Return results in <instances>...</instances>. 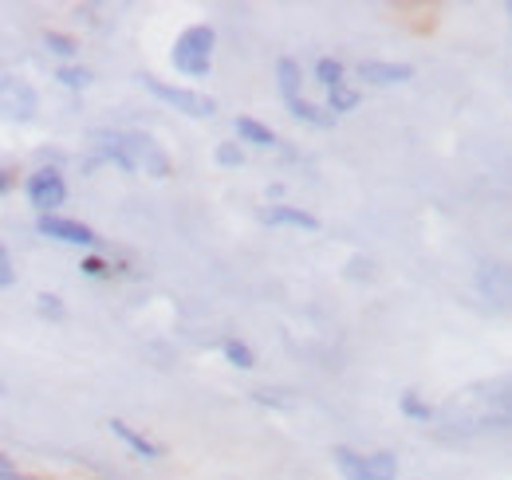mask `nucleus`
Segmentation results:
<instances>
[{"label": "nucleus", "instance_id": "nucleus-1", "mask_svg": "<svg viewBox=\"0 0 512 480\" xmlns=\"http://www.w3.org/2000/svg\"><path fill=\"white\" fill-rule=\"evenodd\" d=\"M213 52H217V28L213 24H190L174 48H170V63L178 67V75L186 79H209L213 71Z\"/></svg>", "mask_w": 512, "mask_h": 480}, {"label": "nucleus", "instance_id": "nucleus-2", "mask_svg": "<svg viewBox=\"0 0 512 480\" xmlns=\"http://www.w3.org/2000/svg\"><path fill=\"white\" fill-rule=\"evenodd\" d=\"M331 461L335 469L343 473V480H398L402 465H398V453L379 449V453H359L351 445H335L331 449Z\"/></svg>", "mask_w": 512, "mask_h": 480}, {"label": "nucleus", "instance_id": "nucleus-3", "mask_svg": "<svg viewBox=\"0 0 512 480\" xmlns=\"http://www.w3.org/2000/svg\"><path fill=\"white\" fill-rule=\"evenodd\" d=\"M138 83H142V91H150L158 103H166V107H174V111H182V115H190V119H213V115H217V99L205 95V91L166 83V79H158V75H138Z\"/></svg>", "mask_w": 512, "mask_h": 480}, {"label": "nucleus", "instance_id": "nucleus-4", "mask_svg": "<svg viewBox=\"0 0 512 480\" xmlns=\"http://www.w3.org/2000/svg\"><path fill=\"white\" fill-rule=\"evenodd\" d=\"M24 197L28 205L36 209V217H52L67 205V178L64 170H52V166H36L28 178H24Z\"/></svg>", "mask_w": 512, "mask_h": 480}, {"label": "nucleus", "instance_id": "nucleus-5", "mask_svg": "<svg viewBox=\"0 0 512 480\" xmlns=\"http://www.w3.org/2000/svg\"><path fill=\"white\" fill-rule=\"evenodd\" d=\"M119 138L127 146L134 170H146L150 178H170L174 174V162H170V154L162 150V142L154 134H146V130H119Z\"/></svg>", "mask_w": 512, "mask_h": 480}, {"label": "nucleus", "instance_id": "nucleus-6", "mask_svg": "<svg viewBox=\"0 0 512 480\" xmlns=\"http://www.w3.org/2000/svg\"><path fill=\"white\" fill-rule=\"evenodd\" d=\"M36 233L48 240H60V244H71V248H83V252H99V244H103V237L91 225H83L75 217H64V213L36 217Z\"/></svg>", "mask_w": 512, "mask_h": 480}, {"label": "nucleus", "instance_id": "nucleus-7", "mask_svg": "<svg viewBox=\"0 0 512 480\" xmlns=\"http://www.w3.org/2000/svg\"><path fill=\"white\" fill-rule=\"evenodd\" d=\"M40 111V95L32 83L24 79H12V75H0V115L8 122H32Z\"/></svg>", "mask_w": 512, "mask_h": 480}, {"label": "nucleus", "instance_id": "nucleus-8", "mask_svg": "<svg viewBox=\"0 0 512 480\" xmlns=\"http://www.w3.org/2000/svg\"><path fill=\"white\" fill-rule=\"evenodd\" d=\"M256 217H260V225H268V229L320 233V217H316V213H308V209H300V205H284V201H276V205H264Z\"/></svg>", "mask_w": 512, "mask_h": 480}, {"label": "nucleus", "instance_id": "nucleus-9", "mask_svg": "<svg viewBox=\"0 0 512 480\" xmlns=\"http://www.w3.org/2000/svg\"><path fill=\"white\" fill-rule=\"evenodd\" d=\"M355 75L367 83V87H402L414 79V67L410 63H394V60H363L355 63Z\"/></svg>", "mask_w": 512, "mask_h": 480}, {"label": "nucleus", "instance_id": "nucleus-10", "mask_svg": "<svg viewBox=\"0 0 512 480\" xmlns=\"http://www.w3.org/2000/svg\"><path fill=\"white\" fill-rule=\"evenodd\" d=\"M91 154L103 162V166H115L119 174H138L134 170V162H130L127 146H123V138H119V130H91Z\"/></svg>", "mask_w": 512, "mask_h": 480}, {"label": "nucleus", "instance_id": "nucleus-11", "mask_svg": "<svg viewBox=\"0 0 512 480\" xmlns=\"http://www.w3.org/2000/svg\"><path fill=\"white\" fill-rule=\"evenodd\" d=\"M107 429H111V433H115V437H119V441L127 445L134 457H142V461H162V457H166V449H162L158 441H150V437H146L142 429H134L130 421L111 418V421H107Z\"/></svg>", "mask_w": 512, "mask_h": 480}, {"label": "nucleus", "instance_id": "nucleus-12", "mask_svg": "<svg viewBox=\"0 0 512 480\" xmlns=\"http://www.w3.org/2000/svg\"><path fill=\"white\" fill-rule=\"evenodd\" d=\"M477 292H481L489 303L497 300L501 307H505V300H509V268H505L501 260H497V264L485 260V264L477 268Z\"/></svg>", "mask_w": 512, "mask_h": 480}, {"label": "nucleus", "instance_id": "nucleus-13", "mask_svg": "<svg viewBox=\"0 0 512 480\" xmlns=\"http://www.w3.org/2000/svg\"><path fill=\"white\" fill-rule=\"evenodd\" d=\"M233 130H237V142H241V146H253V150H276V146H280L276 130L264 126L260 119H253V115H237V119H233Z\"/></svg>", "mask_w": 512, "mask_h": 480}, {"label": "nucleus", "instance_id": "nucleus-14", "mask_svg": "<svg viewBox=\"0 0 512 480\" xmlns=\"http://www.w3.org/2000/svg\"><path fill=\"white\" fill-rule=\"evenodd\" d=\"M276 87H280V99H284V103L304 99V67L292 60V56L276 60Z\"/></svg>", "mask_w": 512, "mask_h": 480}, {"label": "nucleus", "instance_id": "nucleus-15", "mask_svg": "<svg viewBox=\"0 0 512 480\" xmlns=\"http://www.w3.org/2000/svg\"><path fill=\"white\" fill-rule=\"evenodd\" d=\"M79 276H83V280H95V284H107V280L123 276V264L107 260L103 252H83V260H79Z\"/></svg>", "mask_w": 512, "mask_h": 480}, {"label": "nucleus", "instance_id": "nucleus-16", "mask_svg": "<svg viewBox=\"0 0 512 480\" xmlns=\"http://www.w3.org/2000/svg\"><path fill=\"white\" fill-rule=\"evenodd\" d=\"M359 103H363V91L359 87H351V83H343V87H331L327 91V99H323V111L327 115H351V111H359Z\"/></svg>", "mask_w": 512, "mask_h": 480}, {"label": "nucleus", "instance_id": "nucleus-17", "mask_svg": "<svg viewBox=\"0 0 512 480\" xmlns=\"http://www.w3.org/2000/svg\"><path fill=\"white\" fill-rule=\"evenodd\" d=\"M288 107V115L296 122H304V126H316V130H331L335 126V115H327L320 103H312V99H296V103H284Z\"/></svg>", "mask_w": 512, "mask_h": 480}, {"label": "nucleus", "instance_id": "nucleus-18", "mask_svg": "<svg viewBox=\"0 0 512 480\" xmlns=\"http://www.w3.org/2000/svg\"><path fill=\"white\" fill-rule=\"evenodd\" d=\"M398 414L406 421H414V425H430V421H438V410L418 394V390H406L402 398H398Z\"/></svg>", "mask_w": 512, "mask_h": 480}, {"label": "nucleus", "instance_id": "nucleus-19", "mask_svg": "<svg viewBox=\"0 0 512 480\" xmlns=\"http://www.w3.org/2000/svg\"><path fill=\"white\" fill-rule=\"evenodd\" d=\"M40 44H44V52H48V56H56L60 63H75V60H79V40H75V36H67V32H56V28H48V32L40 36Z\"/></svg>", "mask_w": 512, "mask_h": 480}, {"label": "nucleus", "instance_id": "nucleus-20", "mask_svg": "<svg viewBox=\"0 0 512 480\" xmlns=\"http://www.w3.org/2000/svg\"><path fill=\"white\" fill-rule=\"evenodd\" d=\"M312 79L320 83L323 91H331V87H343V83H347V63L335 60V56H320V60L312 63Z\"/></svg>", "mask_w": 512, "mask_h": 480}, {"label": "nucleus", "instance_id": "nucleus-21", "mask_svg": "<svg viewBox=\"0 0 512 480\" xmlns=\"http://www.w3.org/2000/svg\"><path fill=\"white\" fill-rule=\"evenodd\" d=\"M221 355H225V362H229L233 370H253L256 366V351L245 339H237V335H229V339L221 343Z\"/></svg>", "mask_w": 512, "mask_h": 480}, {"label": "nucleus", "instance_id": "nucleus-22", "mask_svg": "<svg viewBox=\"0 0 512 480\" xmlns=\"http://www.w3.org/2000/svg\"><path fill=\"white\" fill-rule=\"evenodd\" d=\"M56 83L67 87V91H87V87L95 83V75H91V67H83V63H60V67H56Z\"/></svg>", "mask_w": 512, "mask_h": 480}, {"label": "nucleus", "instance_id": "nucleus-23", "mask_svg": "<svg viewBox=\"0 0 512 480\" xmlns=\"http://www.w3.org/2000/svg\"><path fill=\"white\" fill-rule=\"evenodd\" d=\"M213 162H217L221 170H241V166L249 162V150H245L241 142H217V150H213Z\"/></svg>", "mask_w": 512, "mask_h": 480}, {"label": "nucleus", "instance_id": "nucleus-24", "mask_svg": "<svg viewBox=\"0 0 512 480\" xmlns=\"http://www.w3.org/2000/svg\"><path fill=\"white\" fill-rule=\"evenodd\" d=\"M36 315L48 319V323H64L67 319L64 296H56V292H40V296H36Z\"/></svg>", "mask_w": 512, "mask_h": 480}, {"label": "nucleus", "instance_id": "nucleus-25", "mask_svg": "<svg viewBox=\"0 0 512 480\" xmlns=\"http://www.w3.org/2000/svg\"><path fill=\"white\" fill-rule=\"evenodd\" d=\"M371 268H375V264H371V256L355 252V256H347V272H343V276L359 284V280H371Z\"/></svg>", "mask_w": 512, "mask_h": 480}, {"label": "nucleus", "instance_id": "nucleus-26", "mask_svg": "<svg viewBox=\"0 0 512 480\" xmlns=\"http://www.w3.org/2000/svg\"><path fill=\"white\" fill-rule=\"evenodd\" d=\"M284 390H253V402L264 410H292V398H280Z\"/></svg>", "mask_w": 512, "mask_h": 480}, {"label": "nucleus", "instance_id": "nucleus-27", "mask_svg": "<svg viewBox=\"0 0 512 480\" xmlns=\"http://www.w3.org/2000/svg\"><path fill=\"white\" fill-rule=\"evenodd\" d=\"M12 284H16V260H12L8 244L0 240V292H4V288H12Z\"/></svg>", "mask_w": 512, "mask_h": 480}, {"label": "nucleus", "instance_id": "nucleus-28", "mask_svg": "<svg viewBox=\"0 0 512 480\" xmlns=\"http://www.w3.org/2000/svg\"><path fill=\"white\" fill-rule=\"evenodd\" d=\"M0 480H40V477H32V473H24L8 453H0Z\"/></svg>", "mask_w": 512, "mask_h": 480}, {"label": "nucleus", "instance_id": "nucleus-29", "mask_svg": "<svg viewBox=\"0 0 512 480\" xmlns=\"http://www.w3.org/2000/svg\"><path fill=\"white\" fill-rule=\"evenodd\" d=\"M264 197H268V201L276 205V201L284 197V185H280V181H268V185H264Z\"/></svg>", "mask_w": 512, "mask_h": 480}, {"label": "nucleus", "instance_id": "nucleus-30", "mask_svg": "<svg viewBox=\"0 0 512 480\" xmlns=\"http://www.w3.org/2000/svg\"><path fill=\"white\" fill-rule=\"evenodd\" d=\"M8 189H12V174H8V170H4V166H0V197H4V193H8Z\"/></svg>", "mask_w": 512, "mask_h": 480}]
</instances>
